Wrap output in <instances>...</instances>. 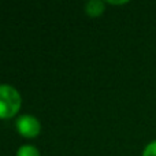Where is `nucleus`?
I'll return each instance as SVG.
<instances>
[{"mask_svg": "<svg viewBox=\"0 0 156 156\" xmlns=\"http://www.w3.org/2000/svg\"><path fill=\"white\" fill-rule=\"evenodd\" d=\"M21 107V94L14 86L0 85V118H10L15 115Z\"/></svg>", "mask_w": 156, "mask_h": 156, "instance_id": "f257e3e1", "label": "nucleus"}, {"mask_svg": "<svg viewBox=\"0 0 156 156\" xmlns=\"http://www.w3.org/2000/svg\"><path fill=\"white\" fill-rule=\"evenodd\" d=\"M85 10L89 15L92 16H96V15H100L104 10V3L100 2V0H90L85 4Z\"/></svg>", "mask_w": 156, "mask_h": 156, "instance_id": "7ed1b4c3", "label": "nucleus"}, {"mask_svg": "<svg viewBox=\"0 0 156 156\" xmlns=\"http://www.w3.org/2000/svg\"><path fill=\"white\" fill-rule=\"evenodd\" d=\"M143 156H156V140L149 143L143 152Z\"/></svg>", "mask_w": 156, "mask_h": 156, "instance_id": "39448f33", "label": "nucleus"}, {"mask_svg": "<svg viewBox=\"0 0 156 156\" xmlns=\"http://www.w3.org/2000/svg\"><path fill=\"white\" fill-rule=\"evenodd\" d=\"M16 156H38V151L33 145H23L18 149Z\"/></svg>", "mask_w": 156, "mask_h": 156, "instance_id": "20e7f679", "label": "nucleus"}, {"mask_svg": "<svg viewBox=\"0 0 156 156\" xmlns=\"http://www.w3.org/2000/svg\"><path fill=\"white\" fill-rule=\"evenodd\" d=\"M16 129L25 137H34L40 133V122L33 115H21L16 121Z\"/></svg>", "mask_w": 156, "mask_h": 156, "instance_id": "f03ea898", "label": "nucleus"}]
</instances>
